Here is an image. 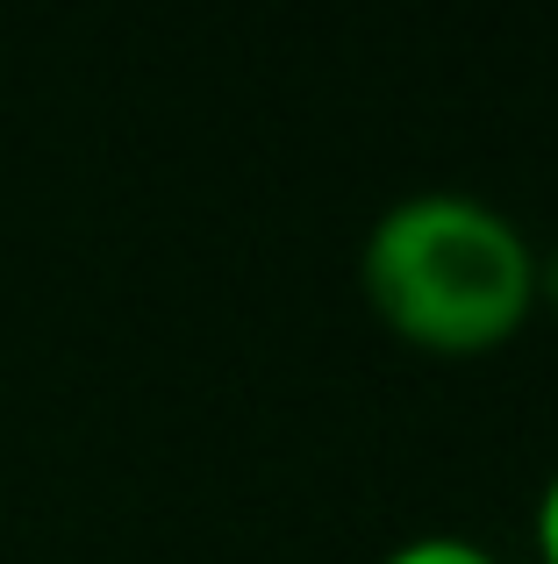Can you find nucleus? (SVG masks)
Returning <instances> with one entry per match:
<instances>
[{"label":"nucleus","mask_w":558,"mask_h":564,"mask_svg":"<svg viewBox=\"0 0 558 564\" xmlns=\"http://www.w3.org/2000/svg\"><path fill=\"white\" fill-rule=\"evenodd\" d=\"M358 293L379 329L422 358H494L537 315V243L508 207L465 186H422L373 215Z\"/></svg>","instance_id":"1"},{"label":"nucleus","mask_w":558,"mask_h":564,"mask_svg":"<svg viewBox=\"0 0 558 564\" xmlns=\"http://www.w3.org/2000/svg\"><path fill=\"white\" fill-rule=\"evenodd\" d=\"M379 564H502L487 551V543H473V536H459V529H430V536H408V543H394Z\"/></svg>","instance_id":"2"},{"label":"nucleus","mask_w":558,"mask_h":564,"mask_svg":"<svg viewBox=\"0 0 558 564\" xmlns=\"http://www.w3.org/2000/svg\"><path fill=\"white\" fill-rule=\"evenodd\" d=\"M530 543H537V564H558V465L537 494V514H530Z\"/></svg>","instance_id":"3"},{"label":"nucleus","mask_w":558,"mask_h":564,"mask_svg":"<svg viewBox=\"0 0 558 564\" xmlns=\"http://www.w3.org/2000/svg\"><path fill=\"white\" fill-rule=\"evenodd\" d=\"M537 307L558 322V243L551 250H537Z\"/></svg>","instance_id":"4"}]
</instances>
